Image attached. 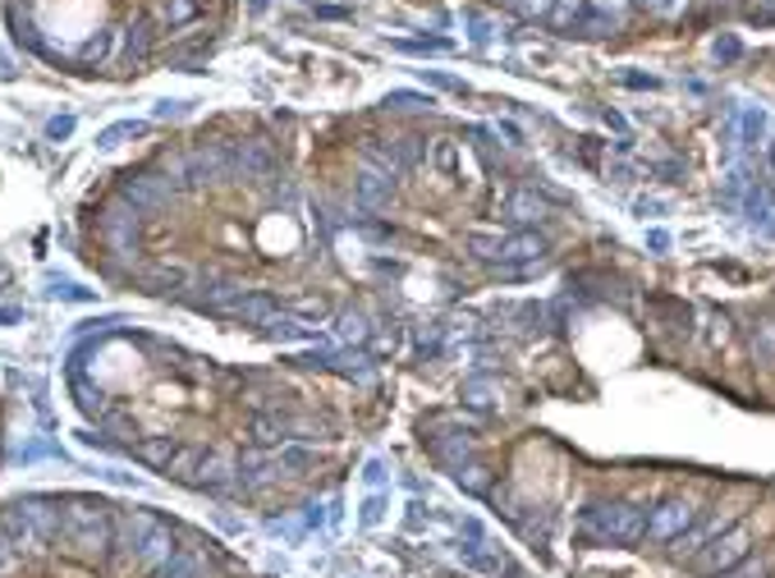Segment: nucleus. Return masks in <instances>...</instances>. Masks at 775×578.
I'll return each mask as SVG.
<instances>
[{"label":"nucleus","instance_id":"obj_1","mask_svg":"<svg viewBox=\"0 0 775 578\" xmlns=\"http://www.w3.org/2000/svg\"><path fill=\"white\" fill-rule=\"evenodd\" d=\"M92 432L184 487L262 500L298 473L303 409L276 376L220 368L147 331H101L69 354Z\"/></svg>","mask_w":775,"mask_h":578},{"label":"nucleus","instance_id":"obj_2","mask_svg":"<svg viewBox=\"0 0 775 578\" xmlns=\"http://www.w3.org/2000/svg\"><path fill=\"white\" fill-rule=\"evenodd\" d=\"M0 578H248L235 556L170 515L106 496L0 506Z\"/></svg>","mask_w":775,"mask_h":578},{"label":"nucleus","instance_id":"obj_3","mask_svg":"<svg viewBox=\"0 0 775 578\" xmlns=\"http://www.w3.org/2000/svg\"><path fill=\"white\" fill-rule=\"evenodd\" d=\"M235 0H6L14 42L73 79H143L203 65Z\"/></svg>","mask_w":775,"mask_h":578},{"label":"nucleus","instance_id":"obj_4","mask_svg":"<svg viewBox=\"0 0 775 578\" xmlns=\"http://www.w3.org/2000/svg\"><path fill=\"white\" fill-rule=\"evenodd\" d=\"M744 551H748V542H744V532H734V537H729V542H725L720 551H712V556L703 560V569H725V565H734V560H739Z\"/></svg>","mask_w":775,"mask_h":578},{"label":"nucleus","instance_id":"obj_5","mask_svg":"<svg viewBox=\"0 0 775 578\" xmlns=\"http://www.w3.org/2000/svg\"><path fill=\"white\" fill-rule=\"evenodd\" d=\"M753 354H757L762 363H775V322H762V326L753 331Z\"/></svg>","mask_w":775,"mask_h":578},{"label":"nucleus","instance_id":"obj_6","mask_svg":"<svg viewBox=\"0 0 775 578\" xmlns=\"http://www.w3.org/2000/svg\"><path fill=\"white\" fill-rule=\"evenodd\" d=\"M514 10L523 14V19H541L551 10V0H514Z\"/></svg>","mask_w":775,"mask_h":578},{"label":"nucleus","instance_id":"obj_7","mask_svg":"<svg viewBox=\"0 0 775 578\" xmlns=\"http://www.w3.org/2000/svg\"><path fill=\"white\" fill-rule=\"evenodd\" d=\"M748 19H757V23H775V0H753V6H748Z\"/></svg>","mask_w":775,"mask_h":578},{"label":"nucleus","instance_id":"obj_8","mask_svg":"<svg viewBox=\"0 0 775 578\" xmlns=\"http://www.w3.org/2000/svg\"><path fill=\"white\" fill-rule=\"evenodd\" d=\"M642 10H670V0H638Z\"/></svg>","mask_w":775,"mask_h":578}]
</instances>
